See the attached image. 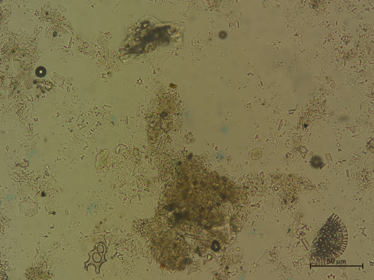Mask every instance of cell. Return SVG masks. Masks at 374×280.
I'll list each match as a JSON object with an SVG mask.
<instances>
[{
    "mask_svg": "<svg viewBox=\"0 0 374 280\" xmlns=\"http://www.w3.org/2000/svg\"><path fill=\"white\" fill-rule=\"evenodd\" d=\"M108 250V247L104 242L96 243L94 250L88 254L90 258L89 260L85 263V270L88 271V266L93 265L96 267V274H100V269L102 265L107 262L105 255Z\"/></svg>",
    "mask_w": 374,
    "mask_h": 280,
    "instance_id": "6da1fadb",
    "label": "cell"
},
{
    "mask_svg": "<svg viewBox=\"0 0 374 280\" xmlns=\"http://www.w3.org/2000/svg\"><path fill=\"white\" fill-rule=\"evenodd\" d=\"M47 70L43 66H40L37 68L35 71V74L37 77H43L47 74Z\"/></svg>",
    "mask_w": 374,
    "mask_h": 280,
    "instance_id": "7a4b0ae2",
    "label": "cell"
},
{
    "mask_svg": "<svg viewBox=\"0 0 374 280\" xmlns=\"http://www.w3.org/2000/svg\"><path fill=\"white\" fill-rule=\"evenodd\" d=\"M311 164H312V166L315 168L317 167H319L322 166L323 164L321 159L319 157H315L311 161Z\"/></svg>",
    "mask_w": 374,
    "mask_h": 280,
    "instance_id": "3957f363",
    "label": "cell"
}]
</instances>
